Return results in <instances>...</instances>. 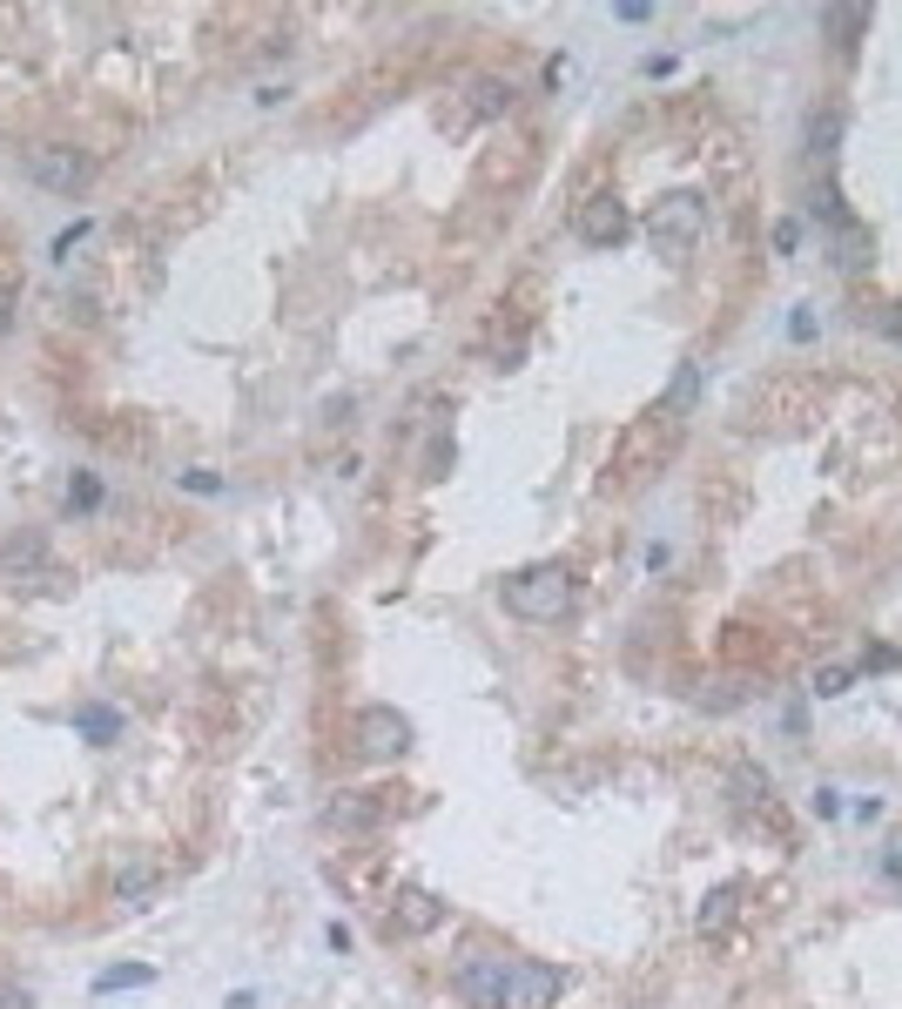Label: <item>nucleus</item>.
<instances>
[{"instance_id":"cd10ccee","label":"nucleus","mask_w":902,"mask_h":1009,"mask_svg":"<svg viewBox=\"0 0 902 1009\" xmlns=\"http://www.w3.org/2000/svg\"><path fill=\"white\" fill-rule=\"evenodd\" d=\"M815 815H822V821H835V815H842V794H835V787H822V794H815Z\"/></svg>"},{"instance_id":"4be33fe9","label":"nucleus","mask_w":902,"mask_h":1009,"mask_svg":"<svg viewBox=\"0 0 902 1009\" xmlns=\"http://www.w3.org/2000/svg\"><path fill=\"white\" fill-rule=\"evenodd\" d=\"M88 229H94V223H68V229L55 236V262H68V256H75V249L88 243Z\"/></svg>"},{"instance_id":"6e6552de","label":"nucleus","mask_w":902,"mask_h":1009,"mask_svg":"<svg viewBox=\"0 0 902 1009\" xmlns=\"http://www.w3.org/2000/svg\"><path fill=\"white\" fill-rule=\"evenodd\" d=\"M579 243H593V249H620L633 236V216H626V202L620 195H587L579 202V216H572Z\"/></svg>"},{"instance_id":"393cba45","label":"nucleus","mask_w":902,"mask_h":1009,"mask_svg":"<svg viewBox=\"0 0 902 1009\" xmlns=\"http://www.w3.org/2000/svg\"><path fill=\"white\" fill-rule=\"evenodd\" d=\"M781 727L802 740V733H809V707H802V700H788V707H781Z\"/></svg>"},{"instance_id":"a211bd4d","label":"nucleus","mask_w":902,"mask_h":1009,"mask_svg":"<svg viewBox=\"0 0 902 1009\" xmlns=\"http://www.w3.org/2000/svg\"><path fill=\"white\" fill-rule=\"evenodd\" d=\"M101 512V478L94 471H75V485H68V518H88Z\"/></svg>"},{"instance_id":"f257e3e1","label":"nucleus","mask_w":902,"mask_h":1009,"mask_svg":"<svg viewBox=\"0 0 902 1009\" xmlns=\"http://www.w3.org/2000/svg\"><path fill=\"white\" fill-rule=\"evenodd\" d=\"M505 613H519V619H533V626H553V619H566L572 613V572L566 565H525V572H512L505 579Z\"/></svg>"},{"instance_id":"2eb2a0df","label":"nucleus","mask_w":902,"mask_h":1009,"mask_svg":"<svg viewBox=\"0 0 902 1009\" xmlns=\"http://www.w3.org/2000/svg\"><path fill=\"white\" fill-rule=\"evenodd\" d=\"M75 727L94 740V748H109V740L122 733V714H115L109 700H81V707H75Z\"/></svg>"},{"instance_id":"f3484780","label":"nucleus","mask_w":902,"mask_h":1009,"mask_svg":"<svg viewBox=\"0 0 902 1009\" xmlns=\"http://www.w3.org/2000/svg\"><path fill=\"white\" fill-rule=\"evenodd\" d=\"M155 983V969L148 963H115V969H101L94 976V996H115V989H148Z\"/></svg>"},{"instance_id":"bb28decb","label":"nucleus","mask_w":902,"mask_h":1009,"mask_svg":"<svg viewBox=\"0 0 902 1009\" xmlns=\"http://www.w3.org/2000/svg\"><path fill=\"white\" fill-rule=\"evenodd\" d=\"M182 485H189V492H223V478H216V471H182Z\"/></svg>"},{"instance_id":"a878e982","label":"nucleus","mask_w":902,"mask_h":1009,"mask_svg":"<svg viewBox=\"0 0 902 1009\" xmlns=\"http://www.w3.org/2000/svg\"><path fill=\"white\" fill-rule=\"evenodd\" d=\"M0 1009H34V996H27L21 983H8V976H0Z\"/></svg>"},{"instance_id":"dca6fc26","label":"nucleus","mask_w":902,"mask_h":1009,"mask_svg":"<svg viewBox=\"0 0 902 1009\" xmlns=\"http://www.w3.org/2000/svg\"><path fill=\"white\" fill-rule=\"evenodd\" d=\"M828 229H835V262H842V270H862V262H869V229L848 223V216H835Z\"/></svg>"},{"instance_id":"412c9836","label":"nucleus","mask_w":902,"mask_h":1009,"mask_svg":"<svg viewBox=\"0 0 902 1009\" xmlns=\"http://www.w3.org/2000/svg\"><path fill=\"white\" fill-rule=\"evenodd\" d=\"M41 559H47V546L27 532V539H14L8 552H0V572H21V565H41Z\"/></svg>"},{"instance_id":"f03ea898","label":"nucleus","mask_w":902,"mask_h":1009,"mask_svg":"<svg viewBox=\"0 0 902 1009\" xmlns=\"http://www.w3.org/2000/svg\"><path fill=\"white\" fill-rule=\"evenodd\" d=\"M822 411V378H775L748 397V417L755 431H768V424H781V431H794V424H809Z\"/></svg>"},{"instance_id":"423d86ee","label":"nucleus","mask_w":902,"mask_h":1009,"mask_svg":"<svg viewBox=\"0 0 902 1009\" xmlns=\"http://www.w3.org/2000/svg\"><path fill=\"white\" fill-rule=\"evenodd\" d=\"M505 976H512L505 955H465V963L452 969V989L471 1009H505Z\"/></svg>"},{"instance_id":"aec40b11","label":"nucleus","mask_w":902,"mask_h":1009,"mask_svg":"<svg viewBox=\"0 0 902 1009\" xmlns=\"http://www.w3.org/2000/svg\"><path fill=\"white\" fill-rule=\"evenodd\" d=\"M856 673H862V666H815L809 686H815L822 700H835V694H848V686H856Z\"/></svg>"},{"instance_id":"c85d7f7f","label":"nucleus","mask_w":902,"mask_h":1009,"mask_svg":"<svg viewBox=\"0 0 902 1009\" xmlns=\"http://www.w3.org/2000/svg\"><path fill=\"white\" fill-rule=\"evenodd\" d=\"M794 243H802V223H775V249H781V256H788V249H794Z\"/></svg>"},{"instance_id":"1a4fd4ad","label":"nucleus","mask_w":902,"mask_h":1009,"mask_svg":"<svg viewBox=\"0 0 902 1009\" xmlns=\"http://www.w3.org/2000/svg\"><path fill=\"white\" fill-rule=\"evenodd\" d=\"M559 1002V969L553 963H512V976H505V1009H553Z\"/></svg>"},{"instance_id":"0eeeda50","label":"nucleus","mask_w":902,"mask_h":1009,"mask_svg":"<svg viewBox=\"0 0 902 1009\" xmlns=\"http://www.w3.org/2000/svg\"><path fill=\"white\" fill-rule=\"evenodd\" d=\"M357 748L370 754V761H398L404 748H411V720L398 714V707H357Z\"/></svg>"},{"instance_id":"7ed1b4c3","label":"nucleus","mask_w":902,"mask_h":1009,"mask_svg":"<svg viewBox=\"0 0 902 1009\" xmlns=\"http://www.w3.org/2000/svg\"><path fill=\"white\" fill-rule=\"evenodd\" d=\"M701 229H708V202H701V195H687V189L660 195V202H654V216H647V236H654L660 256H687V249L701 243Z\"/></svg>"},{"instance_id":"f8f14e48","label":"nucleus","mask_w":902,"mask_h":1009,"mask_svg":"<svg viewBox=\"0 0 902 1009\" xmlns=\"http://www.w3.org/2000/svg\"><path fill=\"white\" fill-rule=\"evenodd\" d=\"M869 21H876V8H862V0H856V8H828V14H822V27L835 34V47H842V55H856V47H862Z\"/></svg>"},{"instance_id":"b1692460","label":"nucleus","mask_w":902,"mask_h":1009,"mask_svg":"<svg viewBox=\"0 0 902 1009\" xmlns=\"http://www.w3.org/2000/svg\"><path fill=\"white\" fill-rule=\"evenodd\" d=\"M613 21H626V27H641V21H654V8H647V0H620V8H613Z\"/></svg>"},{"instance_id":"9d476101","label":"nucleus","mask_w":902,"mask_h":1009,"mask_svg":"<svg viewBox=\"0 0 902 1009\" xmlns=\"http://www.w3.org/2000/svg\"><path fill=\"white\" fill-rule=\"evenodd\" d=\"M155 888H163V868H155L148 855H129V862H115V882H109V895L122 901V909H148V901H155Z\"/></svg>"},{"instance_id":"6ab92c4d","label":"nucleus","mask_w":902,"mask_h":1009,"mask_svg":"<svg viewBox=\"0 0 902 1009\" xmlns=\"http://www.w3.org/2000/svg\"><path fill=\"white\" fill-rule=\"evenodd\" d=\"M734 901H740V882H727V888H714V895H708V909H701V935H714V929L734 916Z\"/></svg>"},{"instance_id":"4468645a","label":"nucleus","mask_w":902,"mask_h":1009,"mask_svg":"<svg viewBox=\"0 0 902 1009\" xmlns=\"http://www.w3.org/2000/svg\"><path fill=\"white\" fill-rule=\"evenodd\" d=\"M694 404H701V363H694V357H687V363L673 370V384H667L660 411H667V417H687V411H694Z\"/></svg>"},{"instance_id":"c756f323","label":"nucleus","mask_w":902,"mask_h":1009,"mask_svg":"<svg viewBox=\"0 0 902 1009\" xmlns=\"http://www.w3.org/2000/svg\"><path fill=\"white\" fill-rule=\"evenodd\" d=\"M882 875H889V882H902V855H889V862H882Z\"/></svg>"},{"instance_id":"7c9ffc66","label":"nucleus","mask_w":902,"mask_h":1009,"mask_svg":"<svg viewBox=\"0 0 902 1009\" xmlns=\"http://www.w3.org/2000/svg\"><path fill=\"white\" fill-rule=\"evenodd\" d=\"M0 330H8V303H0Z\"/></svg>"},{"instance_id":"20e7f679","label":"nucleus","mask_w":902,"mask_h":1009,"mask_svg":"<svg viewBox=\"0 0 902 1009\" xmlns=\"http://www.w3.org/2000/svg\"><path fill=\"white\" fill-rule=\"evenodd\" d=\"M27 176L41 189H55V195H81L94 182V155L88 148H62V142H47V148H27Z\"/></svg>"},{"instance_id":"39448f33","label":"nucleus","mask_w":902,"mask_h":1009,"mask_svg":"<svg viewBox=\"0 0 902 1009\" xmlns=\"http://www.w3.org/2000/svg\"><path fill=\"white\" fill-rule=\"evenodd\" d=\"M438 922H445V901L432 888H398L391 909H385V935L391 942H417V935H432Z\"/></svg>"},{"instance_id":"5701e85b","label":"nucleus","mask_w":902,"mask_h":1009,"mask_svg":"<svg viewBox=\"0 0 902 1009\" xmlns=\"http://www.w3.org/2000/svg\"><path fill=\"white\" fill-rule=\"evenodd\" d=\"M499 109H512V88H499V81H479V115H499Z\"/></svg>"},{"instance_id":"9b49d317","label":"nucleus","mask_w":902,"mask_h":1009,"mask_svg":"<svg viewBox=\"0 0 902 1009\" xmlns=\"http://www.w3.org/2000/svg\"><path fill=\"white\" fill-rule=\"evenodd\" d=\"M842 128H848L842 101H815V109H809V155H815V162L842 148Z\"/></svg>"},{"instance_id":"ddd939ff","label":"nucleus","mask_w":902,"mask_h":1009,"mask_svg":"<svg viewBox=\"0 0 902 1009\" xmlns=\"http://www.w3.org/2000/svg\"><path fill=\"white\" fill-rule=\"evenodd\" d=\"M378 815H385V808L370 801V794H337L324 821H331V828H350V834H364V828H378Z\"/></svg>"}]
</instances>
